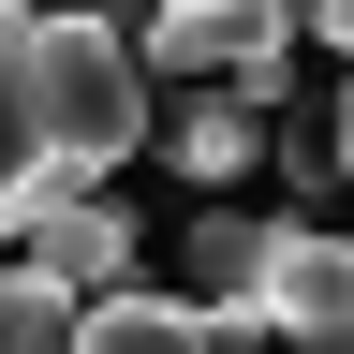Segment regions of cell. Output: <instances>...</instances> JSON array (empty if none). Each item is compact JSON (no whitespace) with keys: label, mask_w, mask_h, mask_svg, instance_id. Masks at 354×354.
I'll return each mask as SVG.
<instances>
[{"label":"cell","mask_w":354,"mask_h":354,"mask_svg":"<svg viewBox=\"0 0 354 354\" xmlns=\"http://www.w3.org/2000/svg\"><path fill=\"white\" fill-rule=\"evenodd\" d=\"M30 44H44V15H30V0H0V236H15L44 192H74L59 133H44V74H30Z\"/></svg>","instance_id":"obj_3"},{"label":"cell","mask_w":354,"mask_h":354,"mask_svg":"<svg viewBox=\"0 0 354 354\" xmlns=\"http://www.w3.org/2000/svg\"><path fill=\"white\" fill-rule=\"evenodd\" d=\"M30 15H104V30H133L148 0H30Z\"/></svg>","instance_id":"obj_9"},{"label":"cell","mask_w":354,"mask_h":354,"mask_svg":"<svg viewBox=\"0 0 354 354\" xmlns=\"http://www.w3.org/2000/svg\"><path fill=\"white\" fill-rule=\"evenodd\" d=\"M221 325L192 295H133V281H104V295H74V354H207Z\"/></svg>","instance_id":"obj_7"},{"label":"cell","mask_w":354,"mask_h":354,"mask_svg":"<svg viewBox=\"0 0 354 354\" xmlns=\"http://www.w3.org/2000/svg\"><path fill=\"white\" fill-rule=\"evenodd\" d=\"M325 148H339V177H354V74H339V104H325Z\"/></svg>","instance_id":"obj_10"},{"label":"cell","mask_w":354,"mask_h":354,"mask_svg":"<svg viewBox=\"0 0 354 354\" xmlns=\"http://www.w3.org/2000/svg\"><path fill=\"white\" fill-rule=\"evenodd\" d=\"M0 354H74V295L44 266H0Z\"/></svg>","instance_id":"obj_8"},{"label":"cell","mask_w":354,"mask_h":354,"mask_svg":"<svg viewBox=\"0 0 354 354\" xmlns=\"http://www.w3.org/2000/svg\"><path fill=\"white\" fill-rule=\"evenodd\" d=\"M310 30H325V44H339V59H354V0H310Z\"/></svg>","instance_id":"obj_11"},{"label":"cell","mask_w":354,"mask_h":354,"mask_svg":"<svg viewBox=\"0 0 354 354\" xmlns=\"http://www.w3.org/2000/svg\"><path fill=\"white\" fill-rule=\"evenodd\" d=\"M15 236H30V266H44L59 295H104V281H133V251H148V236H133L104 192H88V177H74V192H44Z\"/></svg>","instance_id":"obj_4"},{"label":"cell","mask_w":354,"mask_h":354,"mask_svg":"<svg viewBox=\"0 0 354 354\" xmlns=\"http://www.w3.org/2000/svg\"><path fill=\"white\" fill-rule=\"evenodd\" d=\"M30 74H44V133H59L74 177H104V162L148 148V59H133V30H104V15H44Z\"/></svg>","instance_id":"obj_1"},{"label":"cell","mask_w":354,"mask_h":354,"mask_svg":"<svg viewBox=\"0 0 354 354\" xmlns=\"http://www.w3.org/2000/svg\"><path fill=\"white\" fill-rule=\"evenodd\" d=\"M251 325L281 339V354H354V236H325V221H281Z\"/></svg>","instance_id":"obj_2"},{"label":"cell","mask_w":354,"mask_h":354,"mask_svg":"<svg viewBox=\"0 0 354 354\" xmlns=\"http://www.w3.org/2000/svg\"><path fill=\"white\" fill-rule=\"evenodd\" d=\"M266 251H281V221H251V207H207L192 236H177V295H192L207 325H251V295H266Z\"/></svg>","instance_id":"obj_6"},{"label":"cell","mask_w":354,"mask_h":354,"mask_svg":"<svg viewBox=\"0 0 354 354\" xmlns=\"http://www.w3.org/2000/svg\"><path fill=\"white\" fill-rule=\"evenodd\" d=\"M251 339H266V325H221V339H207V354H251Z\"/></svg>","instance_id":"obj_12"},{"label":"cell","mask_w":354,"mask_h":354,"mask_svg":"<svg viewBox=\"0 0 354 354\" xmlns=\"http://www.w3.org/2000/svg\"><path fill=\"white\" fill-rule=\"evenodd\" d=\"M148 148L177 162V177H251V148H266V104L251 88H221V74H177V118H148Z\"/></svg>","instance_id":"obj_5"}]
</instances>
